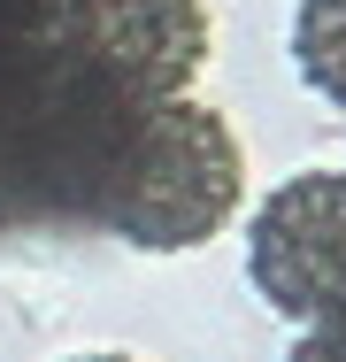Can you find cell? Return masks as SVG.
<instances>
[{
	"label": "cell",
	"instance_id": "obj_1",
	"mask_svg": "<svg viewBox=\"0 0 346 362\" xmlns=\"http://www.w3.org/2000/svg\"><path fill=\"white\" fill-rule=\"evenodd\" d=\"M246 201V146L208 100H162L124 124L100 170V223L138 255H193Z\"/></svg>",
	"mask_w": 346,
	"mask_h": 362
},
{
	"label": "cell",
	"instance_id": "obj_2",
	"mask_svg": "<svg viewBox=\"0 0 346 362\" xmlns=\"http://www.w3.org/2000/svg\"><path fill=\"white\" fill-rule=\"evenodd\" d=\"M62 62L116 108L185 100L208 70L201 0H62Z\"/></svg>",
	"mask_w": 346,
	"mask_h": 362
},
{
	"label": "cell",
	"instance_id": "obj_3",
	"mask_svg": "<svg viewBox=\"0 0 346 362\" xmlns=\"http://www.w3.org/2000/svg\"><path fill=\"white\" fill-rule=\"evenodd\" d=\"M246 278L300 332L346 316V170H300L254 209Z\"/></svg>",
	"mask_w": 346,
	"mask_h": 362
},
{
	"label": "cell",
	"instance_id": "obj_4",
	"mask_svg": "<svg viewBox=\"0 0 346 362\" xmlns=\"http://www.w3.org/2000/svg\"><path fill=\"white\" fill-rule=\"evenodd\" d=\"M292 62L331 108H346V0H300L292 8Z\"/></svg>",
	"mask_w": 346,
	"mask_h": 362
},
{
	"label": "cell",
	"instance_id": "obj_5",
	"mask_svg": "<svg viewBox=\"0 0 346 362\" xmlns=\"http://www.w3.org/2000/svg\"><path fill=\"white\" fill-rule=\"evenodd\" d=\"M285 362H346V316L316 324V332H300V347H292Z\"/></svg>",
	"mask_w": 346,
	"mask_h": 362
},
{
	"label": "cell",
	"instance_id": "obj_6",
	"mask_svg": "<svg viewBox=\"0 0 346 362\" xmlns=\"http://www.w3.org/2000/svg\"><path fill=\"white\" fill-rule=\"evenodd\" d=\"M69 362H138V355H69Z\"/></svg>",
	"mask_w": 346,
	"mask_h": 362
}]
</instances>
